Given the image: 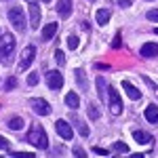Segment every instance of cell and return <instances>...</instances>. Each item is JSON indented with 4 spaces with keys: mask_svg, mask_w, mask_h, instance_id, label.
I'll use <instances>...</instances> for the list:
<instances>
[{
    "mask_svg": "<svg viewBox=\"0 0 158 158\" xmlns=\"http://www.w3.org/2000/svg\"><path fill=\"white\" fill-rule=\"evenodd\" d=\"M74 76H76V82L80 86V91H89V82H86V74L82 68H76L74 70Z\"/></svg>",
    "mask_w": 158,
    "mask_h": 158,
    "instance_id": "obj_15",
    "label": "cell"
},
{
    "mask_svg": "<svg viewBox=\"0 0 158 158\" xmlns=\"http://www.w3.org/2000/svg\"><path fill=\"white\" fill-rule=\"evenodd\" d=\"M116 2H118V6H122V9H127V6L133 4V0H116Z\"/></svg>",
    "mask_w": 158,
    "mask_h": 158,
    "instance_id": "obj_34",
    "label": "cell"
},
{
    "mask_svg": "<svg viewBox=\"0 0 158 158\" xmlns=\"http://www.w3.org/2000/svg\"><path fill=\"white\" fill-rule=\"evenodd\" d=\"M154 34H158V27H154Z\"/></svg>",
    "mask_w": 158,
    "mask_h": 158,
    "instance_id": "obj_36",
    "label": "cell"
},
{
    "mask_svg": "<svg viewBox=\"0 0 158 158\" xmlns=\"http://www.w3.org/2000/svg\"><path fill=\"white\" fill-rule=\"evenodd\" d=\"M139 55L141 57H158V44L154 42H146V44H141V49H139Z\"/></svg>",
    "mask_w": 158,
    "mask_h": 158,
    "instance_id": "obj_13",
    "label": "cell"
},
{
    "mask_svg": "<svg viewBox=\"0 0 158 158\" xmlns=\"http://www.w3.org/2000/svg\"><path fill=\"white\" fill-rule=\"evenodd\" d=\"M6 127L13 129V131H21V129H23V118H21V116H13V118H9Z\"/></svg>",
    "mask_w": 158,
    "mask_h": 158,
    "instance_id": "obj_20",
    "label": "cell"
},
{
    "mask_svg": "<svg viewBox=\"0 0 158 158\" xmlns=\"http://www.w3.org/2000/svg\"><path fill=\"white\" fill-rule=\"evenodd\" d=\"M27 11H30V25H32V30H38L40 27V6L36 2H30Z\"/></svg>",
    "mask_w": 158,
    "mask_h": 158,
    "instance_id": "obj_10",
    "label": "cell"
},
{
    "mask_svg": "<svg viewBox=\"0 0 158 158\" xmlns=\"http://www.w3.org/2000/svg\"><path fill=\"white\" fill-rule=\"evenodd\" d=\"M55 61H57V63H59V65H63V63H65V55H63V51H55Z\"/></svg>",
    "mask_w": 158,
    "mask_h": 158,
    "instance_id": "obj_26",
    "label": "cell"
},
{
    "mask_svg": "<svg viewBox=\"0 0 158 158\" xmlns=\"http://www.w3.org/2000/svg\"><path fill=\"white\" fill-rule=\"evenodd\" d=\"M68 47H70V49H78V36H74V34H70V36H68Z\"/></svg>",
    "mask_w": 158,
    "mask_h": 158,
    "instance_id": "obj_24",
    "label": "cell"
},
{
    "mask_svg": "<svg viewBox=\"0 0 158 158\" xmlns=\"http://www.w3.org/2000/svg\"><path fill=\"white\" fill-rule=\"evenodd\" d=\"M70 118H72V127L78 131V135H80V137H89V127H86V122L76 114V110H72Z\"/></svg>",
    "mask_w": 158,
    "mask_h": 158,
    "instance_id": "obj_9",
    "label": "cell"
},
{
    "mask_svg": "<svg viewBox=\"0 0 158 158\" xmlns=\"http://www.w3.org/2000/svg\"><path fill=\"white\" fill-rule=\"evenodd\" d=\"M112 150L118 152V154H127V152H129V146H127L124 141H116V143L112 146Z\"/></svg>",
    "mask_w": 158,
    "mask_h": 158,
    "instance_id": "obj_23",
    "label": "cell"
},
{
    "mask_svg": "<svg viewBox=\"0 0 158 158\" xmlns=\"http://www.w3.org/2000/svg\"><path fill=\"white\" fill-rule=\"evenodd\" d=\"M0 36H2V30H0Z\"/></svg>",
    "mask_w": 158,
    "mask_h": 158,
    "instance_id": "obj_38",
    "label": "cell"
},
{
    "mask_svg": "<svg viewBox=\"0 0 158 158\" xmlns=\"http://www.w3.org/2000/svg\"><path fill=\"white\" fill-rule=\"evenodd\" d=\"M15 86H17V80H15V78L11 76V78H9V80L4 82V91H13Z\"/></svg>",
    "mask_w": 158,
    "mask_h": 158,
    "instance_id": "obj_27",
    "label": "cell"
},
{
    "mask_svg": "<svg viewBox=\"0 0 158 158\" xmlns=\"http://www.w3.org/2000/svg\"><path fill=\"white\" fill-rule=\"evenodd\" d=\"M55 131H57V135H59L61 139H65V141L74 137V129L68 120H57L55 122Z\"/></svg>",
    "mask_w": 158,
    "mask_h": 158,
    "instance_id": "obj_7",
    "label": "cell"
},
{
    "mask_svg": "<svg viewBox=\"0 0 158 158\" xmlns=\"http://www.w3.org/2000/svg\"><path fill=\"white\" fill-rule=\"evenodd\" d=\"M110 17H112V13L108 11V9H99L97 15H95V19H97V23L99 25H106L110 21Z\"/></svg>",
    "mask_w": 158,
    "mask_h": 158,
    "instance_id": "obj_21",
    "label": "cell"
},
{
    "mask_svg": "<svg viewBox=\"0 0 158 158\" xmlns=\"http://www.w3.org/2000/svg\"><path fill=\"white\" fill-rule=\"evenodd\" d=\"M133 139L137 143H152V135L146 131H133Z\"/></svg>",
    "mask_w": 158,
    "mask_h": 158,
    "instance_id": "obj_19",
    "label": "cell"
},
{
    "mask_svg": "<svg viewBox=\"0 0 158 158\" xmlns=\"http://www.w3.org/2000/svg\"><path fill=\"white\" fill-rule=\"evenodd\" d=\"M146 17H148V21H154V23H158V9H152V11H148V13H146Z\"/></svg>",
    "mask_w": 158,
    "mask_h": 158,
    "instance_id": "obj_25",
    "label": "cell"
},
{
    "mask_svg": "<svg viewBox=\"0 0 158 158\" xmlns=\"http://www.w3.org/2000/svg\"><path fill=\"white\" fill-rule=\"evenodd\" d=\"M108 106H110V112H112L114 116H118L122 112V99H120L118 91H116L114 86H110V91H108Z\"/></svg>",
    "mask_w": 158,
    "mask_h": 158,
    "instance_id": "obj_4",
    "label": "cell"
},
{
    "mask_svg": "<svg viewBox=\"0 0 158 158\" xmlns=\"http://www.w3.org/2000/svg\"><path fill=\"white\" fill-rule=\"evenodd\" d=\"M42 2H49V0H42Z\"/></svg>",
    "mask_w": 158,
    "mask_h": 158,
    "instance_id": "obj_39",
    "label": "cell"
},
{
    "mask_svg": "<svg viewBox=\"0 0 158 158\" xmlns=\"http://www.w3.org/2000/svg\"><path fill=\"white\" fill-rule=\"evenodd\" d=\"M89 2H95V0H89Z\"/></svg>",
    "mask_w": 158,
    "mask_h": 158,
    "instance_id": "obj_37",
    "label": "cell"
},
{
    "mask_svg": "<svg viewBox=\"0 0 158 158\" xmlns=\"http://www.w3.org/2000/svg\"><path fill=\"white\" fill-rule=\"evenodd\" d=\"M9 21L13 23V27L17 30V32H23L25 27H27V21H25V13L23 9H19V6H13V9H9Z\"/></svg>",
    "mask_w": 158,
    "mask_h": 158,
    "instance_id": "obj_3",
    "label": "cell"
},
{
    "mask_svg": "<svg viewBox=\"0 0 158 158\" xmlns=\"http://www.w3.org/2000/svg\"><path fill=\"white\" fill-rule=\"evenodd\" d=\"M27 85H30V86H36L38 85V74L36 72H32L30 76H27Z\"/></svg>",
    "mask_w": 158,
    "mask_h": 158,
    "instance_id": "obj_28",
    "label": "cell"
},
{
    "mask_svg": "<svg viewBox=\"0 0 158 158\" xmlns=\"http://www.w3.org/2000/svg\"><path fill=\"white\" fill-rule=\"evenodd\" d=\"M86 112H89L91 120H97L99 116H101V110H99V106H97V103H93V101H91V103L86 106Z\"/></svg>",
    "mask_w": 158,
    "mask_h": 158,
    "instance_id": "obj_22",
    "label": "cell"
},
{
    "mask_svg": "<svg viewBox=\"0 0 158 158\" xmlns=\"http://www.w3.org/2000/svg\"><path fill=\"white\" fill-rule=\"evenodd\" d=\"M0 150L9 152V150H11V141H9V139H4V137H0Z\"/></svg>",
    "mask_w": 158,
    "mask_h": 158,
    "instance_id": "obj_29",
    "label": "cell"
},
{
    "mask_svg": "<svg viewBox=\"0 0 158 158\" xmlns=\"http://www.w3.org/2000/svg\"><path fill=\"white\" fill-rule=\"evenodd\" d=\"M36 57V47L34 44H27L21 53V57H19V70H27L30 65H32V61Z\"/></svg>",
    "mask_w": 158,
    "mask_h": 158,
    "instance_id": "obj_6",
    "label": "cell"
},
{
    "mask_svg": "<svg viewBox=\"0 0 158 158\" xmlns=\"http://www.w3.org/2000/svg\"><path fill=\"white\" fill-rule=\"evenodd\" d=\"M112 47H114V49H120V47H122V40H120V34H116V38H114V42H112Z\"/></svg>",
    "mask_w": 158,
    "mask_h": 158,
    "instance_id": "obj_31",
    "label": "cell"
},
{
    "mask_svg": "<svg viewBox=\"0 0 158 158\" xmlns=\"http://www.w3.org/2000/svg\"><path fill=\"white\" fill-rule=\"evenodd\" d=\"M57 30H59V25L55 23V21H51V23H47L44 27H42V40H51V38L57 34Z\"/></svg>",
    "mask_w": 158,
    "mask_h": 158,
    "instance_id": "obj_16",
    "label": "cell"
},
{
    "mask_svg": "<svg viewBox=\"0 0 158 158\" xmlns=\"http://www.w3.org/2000/svg\"><path fill=\"white\" fill-rule=\"evenodd\" d=\"M13 156H17V158H32L34 154H27V152H13Z\"/></svg>",
    "mask_w": 158,
    "mask_h": 158,
    "instance_id": "obj_33",
    "label": "cell"
},
{
    "mask_svg": "<svg viewBox=\"0 0 158 158\" xmlns=\"http://www.w3.org/2000/svg\"><path fill=\"white\" fill-rule=\"evenodd\" d=\"M141 78H143V82H146V85L150 86V89H156V85H154V82H152V80L148 78V76H141Z\"/></svg>",
    "mask_w": 158,
    "mask_h": 158,
    "instance_id": "obj_35",
    "label": "cell"
},
{
    "mask_svg": "<svg viewBox=\"0 0 158 158\" xmlns=\"http://www.w3.org/2000/svg\"><path fill=\"white\" fill-rule=\"evenodd\" d=\"M13 53H15V36L11 32H6L0 36V63L9 65L13 59Z\"/></svg>",
    "mask_w": 158,
    "mask_h": 158,
    "instance_id": "obj_1",
    "label": "cell"
},
{
    "mask_svg": "<svg viewBox=\"0 0 158 158\" xmlns=\"http://www.w3.org/2000/svg\"><path fill=\"white\" fill-rule=\"evenodd\" d=\"M95 85H97V95H99V99L101 101H108V91H110V86H108V82H106V78H95Z\"/></svg>",
    "mask_w": 158,
    "mask_h": 158,
    "instance_id": "obj_14",
    "label": "cell"
},
{
    "mask_svg": "<svg viewBox=\"0 0 158 158\" xmlns=\"http://www.w3.org/2000/svg\"><path fill=\"white\" fill-rule=\"evenodd\" d=\"M74 156H78V158H85V156H86V152L82 150V148H74Z\"/></svg>",
    "mask_w": 158,
    "mask_h": 158,
    "instance_id": "obj_32",
    "label": "cell"
},
{
    "mask_svg": "<svg viewBox=\"0 0 158 158\" xmlns=\"http://www.w3.org/2000/svg\"><path fill=\"white\" fill-rule=\"evenodd\" d=\"M65 106H68L70 110H78V108H80V97H78L74 91H72V93H68V95H65Z\"/></svg>",
    "mask_w": 158,
    "mask_h": 158,
    "instance_id": "obj_18",
    "label": "cell"
},
{
    "mask_svg": "<svg viewBox=\"0 0 158 158\" xmlns=\"http://www.w3.org/2000/svg\"><path fill=\"white\" fill-rule=\"evenodd\" d=\"M30 108L34 110V114H38V116H49L51 114V103L42 97H32L30 99Z\"/></svg>",
    "mask_w": 158,
    "mask_h": 158,
    "instance_id": "obj_5",
    "label": "cell"
},
{
    "mask_svg": "<svg viewBox=\"0 0 158 158\" xmlns=\"http://www.w3.org/2000/svg\"><path fill=\"white\" fill-rule=\"evenodd\" d=\"M146 120L152 122V124L158 122V106L156 103H150V106L146 108Z\"/></svg>",
    "mask_w": 158,
    "mask_h": 158,
    "instance_id": "obj_17",
    "label": "cell"
},
{
    "mask_svg": "<svg viewBox=\"0 0 158 158\" xmlns=\"http://www.w3.org/2000/svg\"><path fill=\"white\" fill-rule=\"evenodd\" d=\"M57 13L61 19H68L72 15V0H57Z\"/></svg>",
    "mask_w": 158,
    "mask_h": 158,
    "instance_id": "obj_11",
    "label": "cell"
},
{
    "mask_svg": "<svg viewBox=\"0 0 158 158\" xmlns=\"http://www.w3.org/2000/svg\"><path fill=\"white\" fill-rule=\"evenodd\" d=\"M47 86H49L51 91H59L61 86H63V74L61 72H47Z\"/></svg>",
    "mask_w": 158,
    "mask_h": 158,
    "instance_id": "obj_8",
    "label": "cell"
},
{
    "mask_svg": "<svg viewBox=\"0 0 158 158\" xmlns=\"http://www.w3.org/2000/svg\"><path fill=\"white\" fill-rule=\"evenodd\" d=\"M122 89H124V93L129 95V99H133V101H137V99L141 97V91H139L133 82H129V80H122Z\"/></svg>",
    "mask_w": 158,
    "mask_h": 158,
    "instance_id": "obj_12",
    "label": "cell"
},
{
    "mask_svg": "<svg viewBox=\"0 0 158 158\" xmlns=\"http://www.w3.org/2000/svg\"><path fill=\"white\" fill-rule=\"evenodd\" d=\"M25 139L34 148H38V150H49V137H47L42 127H32L27 131V135H25Z\"/></svg>",
    "mask_w": 158,
    "mask_h": 158,
    "instance_id": "obj_2",
    "label": "cell"
},
{
    "mask_svg": "<svg viewBox=\"0 0 158 158\" xmlns=\"http://www.w3.org/2000/svg\"><path fill=\"white\" fill-rule=\"evenodd\" d=\"M93 154H99V156H108L110 152H108V150H103V148H93Z\"/></svg>",
    "mask_w": 158,
    "mask_h": 158,
    "instance_id": "obj_30",
    "label": "cell"
}]
</instances>
